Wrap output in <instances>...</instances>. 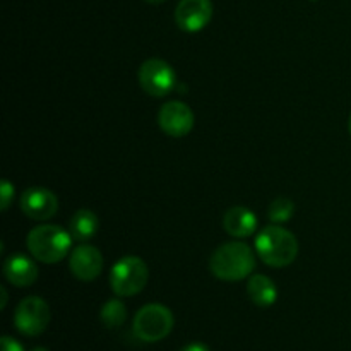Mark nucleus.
<instances>
[{
	"instance_id": "2eb2a0df",
	"label": "nucleus",
	"mask_w": 351,
	"mask_h": 351,
	"mask_svg": "<svg viewBox=\"0 0 351 351\" xmlns=\"http://www.w3.org/2000/svg\"><path fill=\"white\" fill-rule=\"evenodd\" d=\"M98 216L91 209H79L69 221V233L79 243H86L98 232Z\"/></svg>"
},
{
	"instance_id": "6e6552de",
	"label": "nucleus",
	"mask_w": 351,
	"mask_h": 351,
	"mask_svg": "<svg viewBox=\"0 0 351 351\" xmlns=\"http://www.w3.org/2000/svg\"><path fill=\"white\" fill-rule=\"evenodd\" d=\"M194 112L184 101L165 103L158 113L160 129L170 137H185L194 129Z\"/></svg>"
},
{
	"instance_id": "7ed1b4c3",
	"label": "nucleus",
	"mask_w": 351,
	"mask_h": 351,
	"mask_svg": "<svg viewBox=\"0 0 351 351\" xmlns=\"http://www.w3.org/2000/svg\"><path fill=\"white\" fill-rule=\"evenodd\" d=\"M72 235L58 225H40L26 237L31 256L43 264H55L65 259L72 247Z\"/></svg>"
},
{
	"instance_id": "20e7f679",
	"label": "nucleus",
	"mask_w": 351,
	"mask_h": 351,
	"mask_svg": "<svg viewBox=\"0 0 351 351\" xmlns=\"http://www.w3.org/2000/svg\"><path fill=\"white\" fill-rule=\"evenodd\" d=\"M149 280L147 264L141 257L125 256L113 264L110 271V287L117 297H134L141 293Z\"/></svg>"
},
{
	"instance_id": "aec40b11",
	"label": "nucleus",
	"mask_w": 351,
	"mask_h": 351,
	"mask_svg": "<svg viewBox=\"0 0 351 351\" xmlns=\"http://www.w3.org/2000/svg\"><path fill=\"white\" fill-rule=\"evenodd\" d=\"M180 351H209L208 345H204V343H189V345H185L184 348Z\"/></svg>"
},
{
	"instance_id": "dca6fc26",
	"label": "nucleus",
	"mask_w": 351,
	"mask_h": 351,
	"mask_svg": "<svg viewBox=\"0 0 351 351\" xmlns=\"http://www.w3.org/2000/svg\"><path fill=\"white\" fill-rule=\"evenodd\" d=\"M99 319L105 324V328H120L127 319V308L123 305V302L119 300V298H112V300L106 302L101 307V312H99Z\"/></svg>"
},
{
	"instance_id": "9b49d317",
	"label": "nucleus",
	"mask_w": 351,
	"mask_h": 351,
	"mask_svg": "<svg viewBox=\"0 0 351 351\" xmlns=\"http://www.w3.org/2000/svg\"><path fill=\"white\" fill-rule=\"evenodd\" d=\"M103 256L95 245L89 243H79L69 257V267L71 273L79 281H93L101 274L103 271Z\"/></svg>"
},
{
	"instance_id": "ddd939ff",
	"label": "nucleus",
	"mask_w": 351,
	"mask_h": 351,
	"mask_svg": "<svg viewBox=\"0 0 351 351\" xmlns=\"http://www.w3.org/2000/svg\"><path fill=\"white\" fill-rule=\"evenodd\" d=\"M223 226H225L228 235L235 237V239H247V237L256 233L257 216L243 206H235L225 213Z\"/></svg>"
},
{
	"instance_id": "423d86ee",
	"label": "nucleus",
	"mask_w": 351,
	"mask_h": 351,
	"mask_svg": "<svg viewBox=\"0 0 351 351\" xmlns=\"http://www.w3.org/2000/svg\"><path fill=\"white\" fill-rule=\"evenodd\" d=\"M50 307L40 297H27L19 302L14 312V326L24 336H40L50 324Z\"/></svg>"
},
{
	"instance_id": "0eeeda50",
	"label": "nucleus",
	"mask_w": 351,
	"mask_h": 351,
	"mask_svg": "<svg viewBox=\"0 0 351 351\" xmlns=\"http://www.w3.org/2000/svg\"><path fill=\"white\" fill-rule=\"evenodd\" d=\"M137 77H139L141 88L154 98L170 95L177 86V74L173 67L161 58H149L143 62Z\"/></svg>"
},
{
	"instance_id": "9d476101",
	"label": "nucleus",
	"mask_w": 351,
	"mask_h": 351,
	"mask_svg": "<svg viewBox=\"0 0 351 351\" xmlns=\"http://www.w3.org/2000/svg\"><path fill=\"white\" fill-rule=\"evenodd\" d=\"M213 17L211 0H180L175 9V23L185 33H199Z\"/></svg>"
},
{
	"instance_id": "4468645a",
	"label": "nucleus",
	"mask_w": 351,
	"mask_h": 351,
	"mask_svg": "<svg viewBox=\"0 0 351 351\" xmlns=\"http://www.w3.org/2000/svg\"><path fill=\"white\" fill-rule=\"evenodd\" d=\"M247 293L257 307H271L278 300L276 285L271 278L264 276V274L250 276L249 283H247Z\"/></svg>"
},
{
	"instance_id": "6ab92c4d",
	"label": "nucleus",
	"mask_w": 351,
	"mask_h": 351,
	"mask_svg": "<svg viewBox=\"0 0 351 351\" xmlns=\"http://www.w3.org/2000/svg\"><path fill=\"white\" fill-rule=\"evenodd\" d=\"M0 346H2V351H24L21 343L16 341L14 338H10V336H2Z\"/></svg>"
},
{
	"instance_id": "f03ea898",
	"label": "nucleus",
	"mask_w": 351,
	"mask_h": 351,
	"mask_svg": "<svg viewBox=\"0 0 351 351\" xmlns=\"http://www.w3.org/2000/svg\"><path fill=\"white\" fill-rule=\"evenodd\" d=\"M256 252L271 267H287L297 259L298 240L283 226H266L256 237Z\"/></svg>"
},
{
	"instance_id": "412c9836",
	"label": "nucleus",
	"mask_w": 351,
	"mask_h": 351,
	"mask_svg": "<svg viewBox=\"0 0 351 351\" xmlns=\"http://www.w3.org/2000/svg\"><path fill=\"white\" fill-rule=\"evenodd\" d=\"M0 291H2V305H0V307L5 308V304H7V291H5V288H0Z\"/></svg>"
},
{
	"instance_id": "4be33fe9",
	"label": "nucleus",
	"mask_w": 351,
	"mask_h": 351,
	"mask_svg": "<svg viewBox=\"0 0 351 351\" xmlns=\"http://www.w3.org/2000/svg\"><path fill=\"white\" fill-rule=\"evenodd\" d=\"M144 2H147V3H154V5H156V3L165 2V0H144Z\"/></svg>"
},
{
	"instance_id": "5701e85b",
	"label": "nucleus",
	"mask_w": 351,
	"mask_h": 351,
	"mask_svg": "<svg viewBox=\"0 0 351 351\" xmlns=\"http://www.w3.org/2000/svg\"><path fill=\"white\" fill-rule=\"evenodd\" d=\"M31 351H50V350H47V348H41V346H38V348H33Z\"/></svg>"
},
{
	"instance_id": "f3484780",
	"label": "nucleus",
	"mask_w": 351,
	"mask_h": 351,
	"mask_svg": "<svg viewBox=\"0 0 351 351\" xmlns=\"http://www.w3.org/2000/svg\"><path fill=\"white\" fill-rule=\"evenodd\" d=\"M295 206L290 199L287 197H278L271 202L269 209H267V216H269L271 221L274 225H281V223H287L293 218Z\"/></svg>"
},
{
	"instance_id": "f8f14e48",
	"label": "nucleus",
	"mask_w": 351,
	"mask_h": 351,
	"mask_svg": "<svg viewBox=\"0 0 351 351\" xmlns=\"http://www.w3.org/2000/svg\"><path fill=\"white\" fill-rule=\"evenodd\" d=\"M3 276L14 287H31L38 280V266L24 254H12L3 263Z\"/></svg>"
},
{
	"instance_id": "b1692460",
	"label": "nucleus",
	"mask_w": 351,
	"mask_h": 351,
	"mask_svg": "<svg viewBox=\"0 0 351 351\" xmlns=\"http://www.w3.org/2000/svg\"><path fill=\"white\" fill-rule=\"evenodd\" d=\"M348 129H350V136H351V115H350V120H348Z\"/></svg>"
},
{
	"instance_id": "39448f33",
	"label": "nucleus",
	"mask_w": 351,
	"mask_h": 351,
	"mask_svg": "<svg viewBox=\"0 0 351 351\" xmlns=\"http://www.w3.org/2000/svg\"><path fill=\"white\" fill-rule=\"evenodd\" d=\"M175 324L173 314L161 304H147L134 317L132 331L141 341L156 343L167 338Z\"/></svg>"
},
{
	"instance_id": "a211bd4d",
	"label": "nucleus",
	"mask_w": 351,
	"mask_h": 351,
	"mask_svg": "<svg viewBox=\"0 0 351 351\" xmlns=\"http://www.w3.org/2000/svg\"><path fill=\"white\" fill-rule=\"evenodd\" d=\"M0 195H2V201H0V209L7 211L14 199V185L9 180H2L0 184Z\"/></svg>"
},
{
	"instance_id": "1a4fd4ad",
	"label": "nucleus",
	"mask_w": 351,
	"mask_h": 351,
	"mask_svg": "<svg viewBox=\"0 0 351 351\" xmlns=\"http://www.w3.org/2000/svg\"><path fill=\"white\" fill-rule=\"evenodd\" d=\"M21 209L29 219L47 221L58 211V199L50 189L29 187L21 195Z\"/></svg>"
},
{
	"instance_id": "f257e3e1",
	"label": "nucleus",
	"mask_w": 351,
	"mask_h": 351,
	"mask_svg": "<svg viewBox=\"0 0 351 351\" xmlns=\"http://www.w3.org/2000/svg\"><path fill=\"white\" fill-rule=\"evenodd\" d=\"M256 269V254L243 242H226L213 252L209 271L221 281H242Z\"/></svg>"
}]
</instances>
